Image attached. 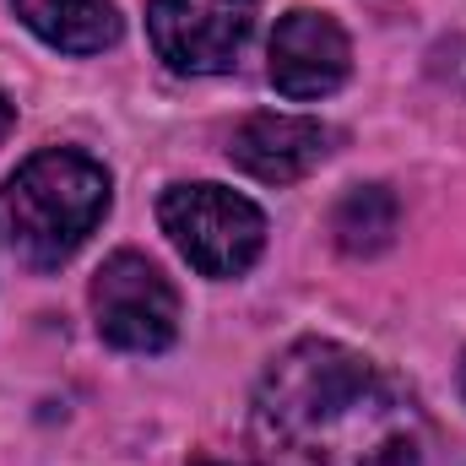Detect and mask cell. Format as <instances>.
I'll return each instance as SVG.
<instances>
[{
    "label": "cell",
    "instance_id": "6da1fadb",
    "mask_svg": "<svg viewBox=\"0 0 466 466\" xmlns=\"http://www.w3.org/2000/svg\"><path fill=\"white\" fill-rule=\"evenodd\" d=\"M255 445L271 466H423L418 401L342 342H293L255 390Z\"/></svg>",
    "mask_w": 466,
    "mask_h": 466
},
{
    "label": "cell",
    "instance_id": "7a4b0ae2",
    "mask_svg": "<svg viewBox=\"0 0 466 466\" xmlns=\"http://www.w3.org/2000/svg\"><path fill=\"white\" fill-rule=\"evenodd\" d=\"M5 212L27 266L49 271L71 260L109 212V168L87 152L49 147L5 179Z\"/></svg>",
    "mask_w": 466,
    "mask_h": 466
},
{
    "label": "cell",
    "instance_id": "3957f363",
    "mask_svg": "<svg viewBox=\"0 0 466 466\" xmlns=\"http://www.w3.org/2000/svg\"><path fill=\"white\" fill-rule=\"evenodd\" d=\"M157 223L201 277H238L266 249V218L228 185H168Z\"/></svg>",
    "mask_w": 466,
    "mask_h": 466
},
{
    "label": "cell",
    "instance_id": "277c9868",
    "mask_svg": "<svg viewBox=\"0 0 466 466\" xmlns=\"http://www.w3.org/2000/svg\"><path fill=\"white\" fill-rule=\"evenodd\" d=\"M93 320L109 348L163 352L179 337V293L147 255L119 249L93 277Z\"/></svg>",
    "mask_w": 466,
    "mask_h": 466
},
{
    "label": "cell",
    "instance_id": "5b68a950",
    "mask_svg": "<svg viewBox=\"0 0 466 466\" xmlns=\"http://www.w3.org/2000/svg\"><path fill=\"white\" fill-rule=\"evenodd\" d=\"M152 49L185 76H218L255 33V0H152Z\"/></svg>",
    "mask_w": 466,
    "mask_h": 466
},
{
    "label": "cell",
    "instance_id": "8992f818",
    "mask_svg": "<svg viewBox=\"0 0 466 466\" xmlns=\"http://www.w3.org/2000/svg\"><path fill=\"white\" fill-rule=\"evenodd\" d=\"M271 87L282 98H326L348 82L352 71V44L348 33L326 11H288L271 33Z\"/></svg>",
    "mask_w": 466,
    "mask_h": 466
},
{
    "label": "cell",
    "instance_id": "52a82bcc",
    "mask_svg": "<svg viewBox=\"0 0 466 466\" xmlns=\"http://www.w3.org/2000/svg\"><path fill=\"white\" fill-rule=\"evenodd\" d=\"M331 130L320 119L299 115H249L228 141L233 168H244L260 185H293L304 174H315L331 157Z\"/></svg>",
    "mask_w": 466,
    "mask_h": 466
},
{
    "label": "cell",
    "instance_id": "ba28073f",
    "mask_svg": "<svg viewBox=\"0 0 466 466\" xmlns=\"http://www.w3.org/2000/svg\"><path fill=\"white\" fill-rule=\"evenodd\" d=\"M27 33H38L49 49L66 55H98L119 38L115 0H11Z\"/></svg>",
    "mask_w": 466,
    "mask_h": 466
},
{
    "label": "cell",
    "instance_id": "9c48e42d",
    "mask_svg": "<svg viewBox=\"0 0 466 466\" xmlns=\"http://www.w3.org/2000/svg\"><path fill=\"white\" fill-rule=\"evenodd\" d=\"M396 223H401V207L385 185H358L331 212V233L348 255H380L396 238Z\"/></svg>",
    "mask_w": 466,
    "mask_h": 466
},
{
    "label": "cell",
    "instance_id": "30bf717a",
    "mask_svg": "<svg viewBox=\"0 0 466 466\" xmlns=\"http://www.w3.org/2000/svg\"><path fill=\"white\" fill-rule=\"evenodd\" d=\"M11 125H16V109H11V98H5V93H0V141H5V136H11Z\"/></svg>",
    "mask_w": 466,
    "mask_h": 466
},
{
    "label": "cell",
    "instance_id": "8fae6325",
    "mask_svg": "<svg viewBox=\"0 0 466 466\" xmlns=\"http://www.w3.org/2000/svg\"><path fill=\"white\" fill-rule=\"evenodd\" d=\"M190 466H228V461H207V456H201V461H190Z\"/></svg>",
    "mask_w": 466,
    "mask_h": 466
},
{
    "label": "cell",
    "instance_id": "7c38bea8",
    "mask_svg": "<svg viewBox=\"0 0 466 466\" xmlns=\"http://www.w3.org/2000/svg\"><path fill=\"white\" fill-rule=\"evenodd\" d=\"M461 396H466V363H461Z\"/></svg>",
    "mask_w": 466,
    "mask_h": 466
}]
</instances>
